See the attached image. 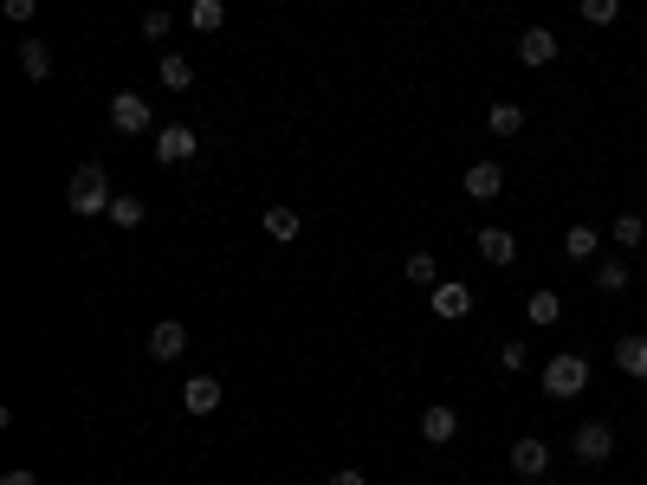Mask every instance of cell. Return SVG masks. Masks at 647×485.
Returning a JSON list of instances; mask_svg holds the SVG:
<instances>
[{"instance_id": "cell-1", "label": "cell", "mask_w": 647, "mask_h": 485, "mask_svg": "<svg viewBox=\"0 0 647 485\" xmlns=\"http://www.w3.org/2000/svg\"><path fill=\"white\" fill-rule=\"evenodd\" d=\"M110 175H104V162H78L72 169V188H65V207H72L78 220H98V214H110Z\"/></svg>"}, {"instance_id": "cell-2", "label": "cell", "mask_w": 647, "mask_h": 485, "mask_svg": "<svg viewBox=\"0 0 647 485\" xmlns=\"http://www.w3.org/2000/svg\"><path fill=\"white\" fill-rule=\"evenodd\" d=\"M583 388H589V363H583V356L563 350V356H550V363H544V395L550 401H570V395H583Z\"/></svg>"}, {"instance_id": "cell-3", "label": "cell", "mask_w": 647, "mask_h": 485, "mask_svg": "<svg viewBox=\"0 0 647 485\" xmlns=\"http://www.w3.org/2000/svg\"><path fill=\"white\" fill-rule=\"evenodd\" d=\"M110 130H117V136L156 130V110H149V97H143V91H117V97H110Z\"/></svg>"}, {"instance_id": "cell-4", "label": "cell", "mask_w": 647, "mask_h": 485, "mask_svg": "<svg viewBox=\"0 0 647 485\" xmlns=\"http://www.w3.org/2000/svg\"><path fill=\"white\" fill-rule=\"evenodd\" d=\"M570 453H576V466H609L615 427L609 421H583V427H576V440H570Z\"/></svg>"}, {"instance_id": "cell-5", "label": "cell", "mask_w": 647, "mask_h": 485, "mask_svg": "<svg viewBox=\"0 0 647 485\" xmlns=\"http://www.w3.org/2000/svg\"><path fill=\"white\" fill-rule=\"evenodd\" d=\"M201 156V136L188 130V123H169V130H156V162H169V169H182V162Z\"/></svg>"}, {"instance_id": "cell-6", "label": "cell", "mask_w": 647, "mask_h": 485, "mask_svg": "<svg viewBox=\"0 0 647 485\" xmlns=\"http://www.w3.org/2000/svg\"><path fill=\"white\" fill-rule=\"evenodd\" d=\"M428 304H434V317L460 324V317H473V285H460V279H440V285L428 291Z\"/></svg>"}, {"instance_id": "cell-7", "label": "cell", "mask_w": 647, "mask_h": 485, "mask_svg": "<svg viewBox=\"0 0 647 485\" xmlns=\"http://www.w3.org/2000/svg\"><path fill=\"white\" fill-rule=\"evenodd\" d=\"M512 473L518 479H544L550 473V440H538V434L512 440Z\"/></svg>"}, {"instance_id": "cell-8", "label": "cell", "mask_w": 647, "mask_h": 485, "mask_svg": "<svg viewBox=\"0 0 647 485\" xmlns=\"http://www.w3.org/2000/svg\"><path fill=\"white\" fill-rule=\"evenodd\" d=\"M460 188H466V201H499L505 194V169L499 162H473V169L460 175Z\"/></svg>"}, {"instance_id": "cell-9", "label": "cell", "mask_w": 647, "mask_h": 485, "mask_svg": "<svg viewBox=\"0 0 647 485\" xmlns=\"http://www.w3.org/2000/svg\"><path fill=\"white\" fill-rule=\"evenodd\" d=\"M453 434H460V408H453V401H434V408L421 414V440H428V447H447Z\"/></svg>"}, {"instance_id": "cell-10", "label": "cell", "mask_w": 647, "mask_h": 485, "mask_svg": "<svg viewBox=\"0 0 647 485\" xmlns=\"http://www.w3.org/2000/svg\"><path fill=\"white\" fill-rule=\"evenodd\" d=\"M182 408L195 414V421H208V414L220 408V376H188L182 382Z\"/></svg>"}, {"instance_id": "cell-11", "label": "cell", "mask_w": 647, "mask_h": 485, "mask_svg": "<svg viewBox=\"0 0 647 485\" xmlns=\"http://www.w3.org/2000/svg\"><path fill=\"white\" fill-rule=\"evenodd\" d=\"M473 246H479V259H486V266H499V272H505V266H518V240H512L505 227H479V240H473Z\"/></svg>"}, {"instance_id": "cell-12", "label": "cell", "mask_w": 647, "mask_h": 485, "mask_svg": "<svg viewBox=\"0 0 647 485\" xmlns=\"http://www.w3.org/2000/svg\"><path fill=\"white\" fill-rule=\"evenodd\" d=\"M182 350H188V330L175 324V317H162V324L149 330V356H156V363H182Z\"/></svg>"}, {"instance_id": "cell-13", "label": "cell", "mask_w": 647, "mask_h": 485, "mask_svg": "<svg viewBox=\"0 0 647 485\" xmlns=\"http://www.w3.org/2000/svg\"><path fill=\"white\" fill-rule=\"evenodd\" d=\"M518 59L525 65H557V33H550V26H525V33H518Z\"/></svg>"}, {"instance_id": "cell-14", "label": "cell", "mask_w": 647, "mask_h": 485, "mask_svg": "<svg viewBox=\"0 0 647 485\" xmlns=\"http://www.w3.org/2000/svg\"><path fill=\"white\" fill-rule=\"evenodd\" d=\"M596 253H602V233L576 220V227L563 233V259H576V266H589V259H596Z\"/></svg>"}, {"instance_id": "cell-15", "label": "cell", "mask_w": 647, "mask_h": 485, "mask_svg": "<svg viewBox=\"0 0 647 485\" xmlns=\"http://www.w3.org/2000/svg\"><path fill=\"white\" fill-rule=\"evenodd\" d=\"M615 369H622V376H635V382H647V337H641V330L615 343Z\"/></svg>"}, {"instance_id": "cell-16", "label": "cell", "mask_w": 647, "mask_h": 485, "mask_svg": "<svg viewBox=\"0 0 647 485\" xmlns=\"http://www.w3.org/2000/svg\"><path fill=\"white\" fill-rule=\"evenodd\" d=\"M156 78H162L169 91H195V59H182V52H162Z\"/></svg>"}, {"instance_id": "cell-17", "label": "cell", "mask_w": 647, "mask_h": 485, "mask_svg": "<svg viewBox=\"0 0 647 485\" xmlns=\"http://www.w3.org/2000/svg\"><path fill=\"white\" fill-rule=\"evenodd\" d=\"M486 123H492V136H518V130H525V104H512V97H499V104L486 110Z\"/></svg>"}, {"instance_id": "cell-18", "label": "cell", "mask_w": 647, "mask_h": 485, "mask_svg": "<svg viewBox=\"0 0 647 485\" xmlns=\"http://www.w3.org/2000/svg\"><path fill=\"white\" fill-rule=\"evenodd\" d=\"M20 72L26 78H52V46L46 39H20Z\"/></svg>"}, {"instance_id": "cell-19", "label": "cell", "mask_w": 647, "mask_h": 485, "mask_svg": "<svg viewBox=\"0 0 647 485\" xmlns=\"http://www.w3.org/2000/svg\"><path fill=\"white\" fill-rule=\"evenodd\" d=\"M402 279L434 291V285H440V259H434V253H408V259H402Z\"/></svg>"}, {"instance_id": "cell-20", "label": "cell", "mask_w": 647, "mask_h": 485, "mask_svg": "<svg viewBox=\"0 0 647 485\" xmlns=\"http://www.w3.org/2000/svg\"><path fill=\"white\" fill-rule=\"evenodd\" d=\"M188 26H195V33H220V26H227V0H195V7H188Z\"/></svg>"}, {"instance_id": "cell-21", "label": "cell", "mask_w": 647, "mask_h": 485, "mask_svg": "<svg viewBox=\"0 0 647 485\" xmlns=\"http://www.w3.org/2000/svg\"><path fill=\"white\" fill-rule=\"evenodd\" d=\"M110 220H117V227H143L149 201H143V194H117V201H110Z\"/></svg>"}, {"instance_id": "cell-22", "label": "cell", "mask_w": 647, "mask_h": 485, "mask_svg": "<svg viewBox=\"0 0 647 485\" xmlns=\"http://www.w3.org/2000/svg\"><path fill=\"white\" fill-rule=\"evenodd\" d=\"M266 233H272V240H298V233H305L298 207H266Z\"/></svg>"}, {"instance_id": "cell-23", "label": "cell", "mask_w": 647, "mask_h": 485, "mask_svg": "<svg viewBox=\"0 0 647 485\" xmlns=\"http://www.w3.org/2000/svg\"><path fill=\"white\" fill-rule=\"evenodd\" d=\"M596 291H602V298L628 291V259H602V266H596Z\"/></svg>"}, {"instance_id": "cell-24", "label": "cell", "mask_w": 647, "mask_h": 485, "mask_svg": "<svg viewBox=\"0 0 647 485\" xmlns=\"http://www.w3.org/2000/svg\"><path fill=\"white\" fill-rule=\"evenodd\" d=\"M525 317H531V324H557V317H563V298H557V291H531Z\"/></svg>"}, {"instance_id": "cell-25", "label": "cell", "mask_w": 647, "mask_h": 485, "mask_svg": "<svg viewBox=\"0 0 647 485\" xmlns=\"http://www.w3.org/2000/svg\"><path fill=\"white\" fill-rule=\"evenodd\" d=\"M583 20L589 26H615L622 20V0H583Z\"/></svg>"}, {"instance_id": "cell-26", "label": "cell", "mask_w": 647, "mask_h": 485, "mask_svg": "<svg viewBox=\"0 0 647 485\" xmlns=\"http://www.w3.org/2000/svg\"><path fill=\"white\" fill-rule=\"evenodd\" d=\"M641 233H647L641 214H622V220H615V246H641Z\"/></svg>"}, {"instance_id": "cell-27", "label": "cell", "mask_w": 647, "mask_h": 485, "mask_svg": "<svg viewBox=\"0 0 647 485\" xmlns=\"http://www.w3.org/2000/svg\"><path fill=\"white\" fill-rule=\"evenodd\" d=\"M169 26H175V13H169V7H149V13H143V39H162Z\"/></svg>"}, {"instance_id": "cell-28", "label": "cell", "mask_w": 647, "mask_h": 485, "mask_svg": "<svg viewBox=\"0 0 647 485\" xmlns=\"http://www.w3.org/2000/svg\"><path fill=\"white\" fill-rule=\"evenodd\" d=\"M525 363H531V350H525V343H505V350H499V369H505V376H518Z\"/></svg>"}, {"instance_id": "cell-29", "label": "cell", "mask_w": 647, "mask_h": 485, "mask_svg": "<svg viewBox=\"0 0 647 485\" xmlns=\"http://www.w3.org/2000/svg\"><path fill=\"white\" fill-rule=\"evenodd\" d=\"M33 13H39V0H7V20H13V26H26Z\"/></svg>"}, {"instance_id": "cell-30", "label": "cell", "mask_w": 647, "mask_h": 485, "mask_svg": "<svg viewBox=\"0 0 647 485\" xmlns=\"http://www.w3.org/2000/svg\"><path fill=\"white\" fill-rule=\"evenodd\" d=\"M330 485H369V479L356 473V466H337V473H330Z\"/></svg>"}, {"instance_id": "cell-31", "label": "cell", "mask_w": 647, "mask_h": 485, "mask_svg": "<svg viewBox=\"0 0 647 485\" xmlns=\"http://www.w3.org/2000/svg\"><path fill=\"white\" fill-rule=\"evenodd\" d=\"M0 485H39V473H26V466H13V473H0Z\"/></svg>"}, {"instance_id": "cell-32", "label": "cell", "mask_w": 647, "mask_h": 485, "mask_svg": "<svg viewBox=\"0 0 647 485\" xmlns=\"http://www.w3.org/2000/svg\"><path fill=\"white\" fill-rule=\"evenodd\" d=\"M641 401H647V382H641Z\"/></svg>"}]
</instances>
